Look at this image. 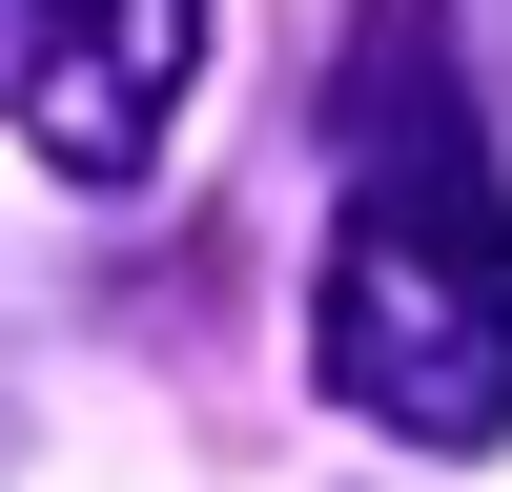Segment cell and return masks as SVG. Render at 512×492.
<instances>
[{"label": "cell", "instance_id": "1", "mask_svg": "<svg viewBox=\"0 0 512 492\" xmlns=\"http://www.w3.org/2000/svg\"><path fill=\"white\" fill-rule=\"evenodd\" d=\"M308 349H328V410H369L410 451L512 431V185L431 21L349 62V205H328Z\"/></svg>", "mask_w": 512, "mask_h": 492}, {"label": "cell", "instance_id": "2", "mask_svg": "<svg viewBox=\"0 0 512 492\" xmlns=\"http://www.w3.org/2000/svg\"><path fill=\"white\" fill-rule=\"evenodd\" d=\"M185 82H205V0H0V123L62 185H144L185 144Z\"/></svg>", "mask_w": 512, "mask_h": 492}]
</instances>
